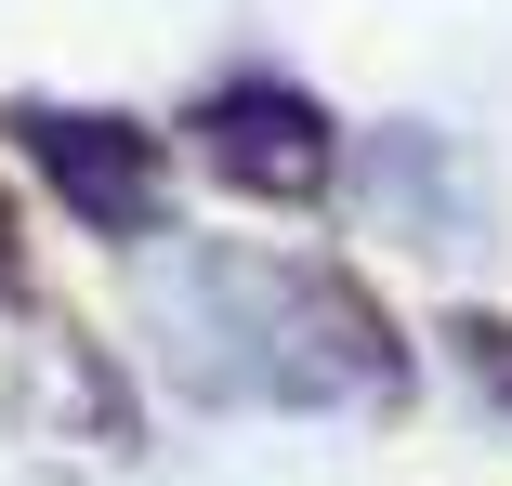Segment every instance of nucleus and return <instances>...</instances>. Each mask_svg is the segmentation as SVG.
<instances>
[{"label":"nucleus","mask_w":512,"mask_h":486,"mask_svg":"<svg viewBox=\"0 0 512 486\" xmlns=\"http://www.w3.org/2000/svg\"><path fill=\"white\" fill-rule=\"evenodd\" d=\"M158 316L184 342L197 395H263V408H342L394 395V329L355 303L329 263H276V250H184L158 276Z\"/></svg>","instance_id":"nucleus-1"},{"label":"nucleus","mask_w":512,"mask_h":486,"mask_svg":"<svg viewBox=\"0 0 512 486\" xmlns=\"http://www.w3.org/2000/svg\"><path fill=\"white\" fill-rule=\"evenodd\" d=\"M197 158H211L237 198H276V211H302V198H329V171H342V132H329V106L302 79H224V92H197Z\"/></svg>","instance_id":"nucleus-2"},{"label":"nucleus","mask_w":512,"mask_h":486,"mask_svg":"<svg viewBox=\"0 0 512 486\" xmlns=\"http://www.w3.org/2000/svg\"><path fill=\"white\" fill-rule=\"evenodd\" d=\"M27 158L53 171V198L92 224V237H171V171H158V132L132 119H92V106H14Z\"/></svg>","instance_id":"nucleus-3"},{"label":"nucleus","mask_w":512,"mask_h":486,"mask_svg":"<svg viewBox=\"0 0 512 486\" xmlns=\"http://www.w3.org/2000/svg\"><path fill=\"white\" fill-rule=\"evenodd\" d=\"M460 342H473V368H486V381H499V395H512V329H499V316H473Z\"/></svg>","instance_id":"nucleus-4"},{"label":"nucleus","mask_w":512,"mask_h":486,"mask_svg":"<svg viewBox=\"0 0 512 486\" xmlns=\"http://www.w3.org/2000/svg\"><path fill=\"white\" fill-rule=\"evenodd\" d=\"M27 289V237H14V198H0V303Z\"/></svg>","instance_id":"nucleus-5"}]
</instances>
